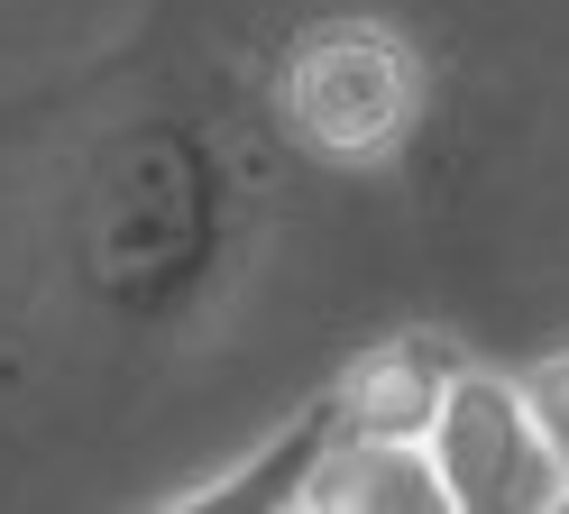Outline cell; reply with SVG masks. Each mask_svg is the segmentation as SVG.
<instances>
[{
	"label": "cell",
	"instance_id": "obj_1",
	"mask_svg": "<svg viewBox=\"0 0 569 514\" xmlns=\"http://www.w3.org/2000/svg\"><path fill=\"white\" fill-rule=\"evenodd\" d=\"M74 285L129 330L184 322L230 267L239 175L193 120H129L74 184Z\"/></svg>",
	"mask_w": 569,
	"mask_h": 514
},
{
	"label": "cell",
	"instance_id": "obj_2",
	"mask_svg": "<svg viewBox=\"0 0 569 514\" xmlns=\"http://www.w3.org/2000/svg\"><path fill=\"white\" fill-rule=\"evenodd\" d=\"M267 110L284 147H303L312 166L340 175H377L396 166L422 138V110H432V65L422 47L377 19V10H322L303 19L267 65Z\"/></svg>",
	"mask_w": 569,
	"mask_h": 514
},
{
	"label": "cell",
	"instance_id": "obj_3",
	"mask_svg": "<svg viewBox=\"0 0 569 514\" xmlns=\"http://www.w3.org/2000/svg\"><path fill=\"white\" fill-rule=\"evenodd\" d=\"M422 451H432V477H441V514H551L560 505V468L506 367L450 358L441 404L422 423Z\"/></svg>",
	"mask_w": 569,
	"mask_h": 514
},
{
	"label": "cell",
	"instance_id": "obj_4",
	"mask_svg": "<svg viewBox=\"0 0 569 514\" xmlns=\"http://www.w3.org/2000/svg\"><path fill=\"white\" fill-rule=\"evenodd\" d=\"M295 514H441V477L432 451L405 432H349L331 423V441L312 451Z\"/></svg>",
	"mask_w": 569,
	"mask_h": 514
},
{
	"label": "cell",
	"instance_id": "obj_5",
	"mask_svg": "<svg viewBox=\"0 0 569 514\" xmlns=\"http://www.w3.org/2000/svg\"><path fill=\"white\" fill-rule=\"evenodd\" d=\"M441 377H450L441 340L405 330V340L359 349V358L331 377V414H340L349 432H405V441H422V423H432V404H441Z\"/></svg>",
	"mask_w": 569,
	"mask_h": 514
},
{
	"label": "cell",
	"instance_id": "obj_6",
	"mask_svg": "<svg viewBox=\"0 0 569 514\" xmlns=\"http://www.w3.org/2000/svg\"><path fill=\"white\" fill-rule=\"evenodd\" d=\"M331 386L312 395V404H295L284 414V432L267 441V451H248L239 468H221L211 487H184V505L193 514H239V505H295V487H303V468H312V451L331 441Z\"/></svg>",
	"mask_w": 569,
	"mask_h": 514
},
{
	"label": "cell",
	"instance_id": "obj_7",
	"mask_svg": "<svg viewBox=\"0 0 569 514\" xmlns=\"http://www.w3.org/2000/svg\"><path fill=\"white\" fill-rule=\"evenodd\" d=\"M515 386H523V404H532V432H542V451H551V468H560V505H569V349L532 358Z\"/></svg>",
	"mask_w": 569,
	"mask_h": 514
}]
</instances>
